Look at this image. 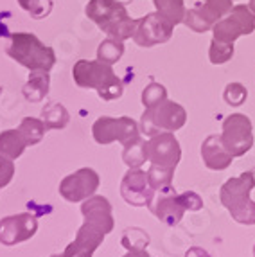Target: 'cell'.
Returning a JSON list of instances; mask_svg holds the SVG:
<instances>
[{"label": "cell", "mask_w": 255, "mask_h": 257, "mask_svg": "<svg viewBox=\"0 0 255 257\" xmlns=\"http://www.w3.org/2000/svg\"><path fill=\"white\" fill-rule=\"evenodd\" d=\"M253 187L255 175L251 171H246L226 180L219 191L223 207L241 225H255V202L250 200V193Z\"/></svg>", "instance_id": "obj_1"}, {"label": "cell", "mask_w": 255, "mask_h": 257, "mask_svg": "<svg viewBox=\"0 0 255 257\" xmlns=\"http://www.w3.org/2000/svg\"><path fill=\"white\" fill-rule=\"evenodd\" d=\"M187 120V111L173 101H162L153 108H146L142 115V133L153 137L162 132H176Z\"/></svg>", "instance_id": "obj_2"}, {"label": "cell", "mask_w": 255, "mask_h": 257, "mask_svg": "<svg viewBox=\"0 0 255 257\" xmlns=\"http://www.w3.org/2000/svg\"><path fill=\"white\" fill-rule=\"evenodd\" d=\"M92 133H94V139L97 144H111V142L119 141L122 146L128 144H133V142L141 141V132H139V126L133 119L130 117H108L102 115L92 126Z\"/></svg>", "instance_id": "obj_3"}, {"label": "cell", "mask_w": 255, "mask_h": 257, "mask_svg": "<svg viewBox=\"0 0 255 257\" xmlns=\"http://www.w3.org/2000/svg\"><path fill=\"white\" fill-rule=\"evenodd\" d=\"M221 142L232 157H242L253 146V126L242 113H232L223 120Z\"/></svg>", "instance_id": "obj_4"}, {"label": "cell", "mask_w": 255, "mask_h": 257, "mask_svg": "<svg viewBox=\"0 0 255 257\" xmlns=\"http://www.w3.org/2000/svg\"><path fill=\"white\" fill-rule=\"evenodd\" d=\"M146 160L151 162V166L164 167L175 171L182 159V148L178 139L173 135V132H162L158 135L149 137L146 142Z\"/></svg>", "instance_id": "obj_5"}, {"label": "cell", "mask_w": 255, "mask_h": 257, "mask_svg": "<svg viewBox=\"0 0 255 257\" xmlns=\"http://www.w3.org/2000/svg\"><path fill=\"white\" fill-rule=\"evenodd\" d=\"M97 187L99 175L90 167H83V169H77L72 175L65 176L63 182L60 184V194L67 202L77 203L94 196Z\"/></svg>", "instance_id": "obj_6"}, {"label": "cell", "mask_w": 255, "mask_h": 257, "mask_svg": "<svg viewBox=\"0 0 255 257\" xmlns=\"http://www.w3.org/2000/svg\"><path fill=\"white\" fill-rule=\"evenodd\" d=\"M120 194L130 205L149 207L155 198V191L149 185L148 173L141 171L139 167H130L120 184Z\"/></svg>", "instance_id": "obj_7"}, {"label": "cell", "mask_w": 255, "mask_h": 257, "mask_svg": "<svg viewBox=\"0 0 255 257\" xmlns=\"http://www.w3.org/2000/svg\"><path fill=\"white\" fill-rule=\"evenodd\" d=\"M36 228H38L36 216L29 212L8 216L0 221V243L6 246H13L22 241H27L36 234Z\"/></svg>", "instance_id": "obj_8"}, {"label": "cell", "mask_w": 255, "mask_h": 257, "mask_svg": "<svg viewBox=\"0 0 255 257\" xmlns=\"http://www.w3.org/2000/svg\"><path fill=\"white\" fill-rule=\"evenodd\" d=\"M149 210L160 219L162 223H166L169 227L178 225L180 219L183 218L185 207H183L180 194L175 193V189L169 193H158L157 198H153V202L149 203Z\"/></svg>", "instance_id": "obj_9"}, {"label": "cell", "mask_w": 255, "mask_h": 257, "mask_svg": "<svg viewBox=\"0 0 255 257\" xmlns=\"http://www.w3.org/2000/svg\"><path fill=\"white\" fill-rule=\"evenodd\" d=\"M104 232H101L97 227L85 221V225L79 228L76 239L68 244L63 252V257H92L99 244L104 239Z\"/></svg>", "instance_id": "obj_10"}, {"label": "cell", "mask_w": 255, "mask_h": 257, "mask_svg": "<svg viewBox=\"0 0 255 257\" xmlns=\"http://www.w3.org/2000/svg\"><path fill=\"white\" fill-rule=\"evenodd\" d=\"M81 212L85 216V221L97 227L104 234H110L113 228V218H111V205L106 198L90 196L81 205Z\"/></svg>", "instance_id": "obj_11"}, {"label": "cell", "mask_w": 255, "mask_h": 257, "mask_svg": "<svg viewBox=\"0 0 255 257\" xmlns=\"http://www.w3.org/2000/svg\"><path fill=\"white\" fill-rule=\"evenodd\" d=\"M201 159L205 166L212 171H223L232 164V155L225 150L221 142V135H210L201 144Z\"/></svg>", "instance_id": "obj_12"}, {"label": "cell", "mask_w": 255, "mask_h": 257, "mask_svg": "<svg viewBox=\"0 0 255 257\" xmlns=\"http://www.w3.org/2000/svg\"><path fill=\"white\" fill-rule=\"evenodd\" d=\"M26 142L18 133V130H6L0 133V155H4L11 160H17L26 151Z\"/></svg>", "instance_id": "obj_13"}, {"label": "cell", "mask_w": 255, "mask_h": 257, "mask_svg": "<svg viewBox=\"0 0 255 257\" xmlns=\"http://www.w3.org/2000/svg\"><path fill=\"white\" fill-rule=\"evenodd\" d=\"M45 132H47V128L43 124V120L34 119V117H26V119L20 122V126H18V133L22 135L26 146L38 144L43 139V135H45Z\"/></svg>", "instance_id": "obj_14"}, {"label": "cell", "mask_w": 255, "mask_h": 257, "mask_svg": "<svg viewBox=\"0 0 255 257\" xmlns=\"http://www.w3.org/2000/svg\"><path fill=\"white\" fill-rule=\"evenodd\" d=\"M42 120L47 130H61L68 124L70 115H68V111L65 110L63 104L54 103V104H49V106L43 108Z\"/></svg>", "instance_id": "obj_15"}, {"label": "cell", "mask_w": 255, "mask_h": 257, "mask_svg": "<svg viewBox=\"0 0 255 257\" xmlns=\"http://www.w3.org/2000/svg\"><path fill=\"white\" fill-rule=\"evenodd\" d=\"M173 175H175V171H171V169L151 166L148 171L149 185H151L155 193H169V191L175 189L173 187Z\"/></svg>", "instance_id": "obj_16"}, {"label": "cell", "mask_w": 255, "mask_h": 257, "mask_svg": "<svg viewBox=\"0 0 255 257\" xmlns=\"http://www.w3.org/2000/svg\"><path fill=\"white\" fill-rule=\"evenodd\" d=\"M146 142L142 141H137L133 144H128L124 146V151H122V160L128 167H141L142 164L146 162Z\"/></svg>", "instance_id": "obj_17"}, {"label": "cell", "mask_w": 255, "mask_h": 257, "mask_svg": "<svg viewBox=\"0 0 255 257\" xmlns=\"http://www.w3.org/2000/svg\"><path fill=\"white\" fill-rule=\"evenodd\" d=\"M149 243V236L141 228H128L122 236V246L128 250H139L146 248Z\"/></svg>", "instance_id": "obj_18"}, {"label": "cell", "mask_w": 255, "mask_h": 257, "mask_svg": "<svg viewBox=\"0 0 255 257\" xmlns=\"http://www.w3.org/2000/svg\"><path fill=\"white\" fill-rule=\"evenodd\" d=\"M223 97H225V101L230 106H241V104H244V101H246L248 92L241 83H230L225 88Z\"/></svg>", "instance_id": "obj_19"}, {"label": "cell", "mask_w": 255, "mask_h": 257, "mask_svg": "<svg viewBox=\"0 0 255 257\" xmlns=\"http://www.w3.org/2000/svg\"><path fill=\"white\" fill-rule=\"evenodd\" d=\"M142 101H144L146 108H153L157 104H160L162 101H166V90L162 85H151L144 90V95H142Z\"/></svg>", "instance_id": "obj_20"}, {"label": "cell", "mask_w": 255, "mask_h": 257, "mask_svg": "<svg viewBox=\"0 0 255 257\" xmlns=\"http://www.w3.org/2000/svg\"><path fill=\"white\" fill-rule=\"evenodd\" d=\"M15 175V162L4 155H0V189L6 187L9 182L13 180Z\"/></svg>", "instance_id": "obj_21"}, {"label": "cell", "mask_w": 255, "mask_h": 257, "mask_svg": "<svg viewBox=\"0 0 255 257\" xmlns=\"http://www.w3.org/2000/svg\"><path fill=\"white\" fill-rule=\"evenodd\" d=\"M180 200H182L183 207H185L187 210H200L201 207H203V200H201L196 193H192V191H187V193L180 194Z\"/></svg>", "instance_id": "obj_22"}, {"label": "cell", "mask_w": 255, "mask_h": 257, "mask_svg": "<svg viewBox=\"0 0 255 257\" xmlns=\"http://www.w3.org/2000/svg\"><path fill=\"white\" fill-rule=\"evenodd\" d=\"M185 257H210V255H208V252H205L203 248L194 246V248H191L187 253H185Z\"/></svg>", "instance_id": "obj_23"}, {"label": "cell", "mask_w": 255, "mask_h": 257, "mask_svg": "<svg viewBox=\"0 0 255 257\" xmlns=\"http://www.w3.org/2000/svg\"><path fill=\"white\" fill-rule=\"evenodd\" d=\"M124 257H149V253L146 252V248H139V250H128V253Z\"/></svg>", "instance_id": "obj_24"}, {"label": "cell", "mask_w": 255, "mask_h": 257, "mask_svg": "<svg viewBox=\"0 0 255 257\" xmlns=\"http://www.w3.org/2000/svg\"><path fill=\"white\" fill-rule=\"evenodd\" d=\"M51 257H63V253H56V255H51Z\"/></svg>", "instance_id": "obj_25"}, {"label": "cell", "mask_w": 255, "mask_h": 257, "mask_svg": "<svg viewBox=\"0 0 255 257\" xmlns=\"http://www.w3.org/2000/svg\"><path fill=\"white\" fill-rule=\"evenodd\" d=\"M253 257H255V246H253Z\"/></svg>", "instance_id": "obj_26"}]
</instances>
